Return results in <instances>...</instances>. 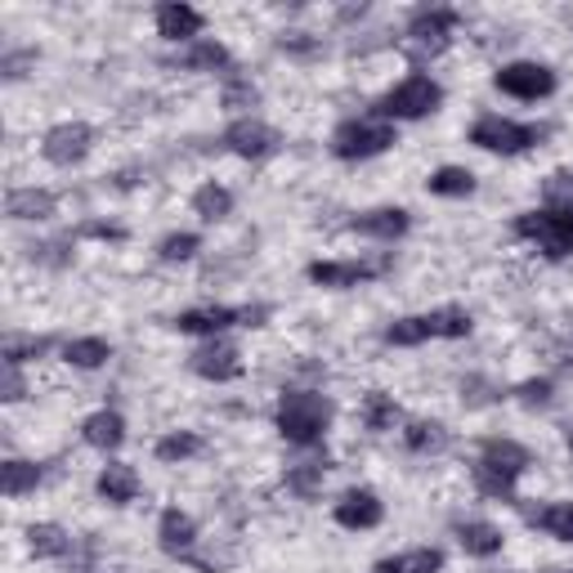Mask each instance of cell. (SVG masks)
<instances>
[{"mask_svg":"<svg viewBox=\"0 0 573 573\" xmlns=\"http://www.w3.org/2000/svg\"><path fill=\"white\" fill-rule=\"evenodd\" d=\"M533 466V453L516 439H484L479 457H475V488L484 498H502L511 502L516 498V484L520 475Z\"/></svg>","mask_w":573,"mask_h":573,"instance_id":"1","label":"cell"},{"mask_svg":"<svg viewBox=\"0 0 573 573\" xmlns=\"http://www.w3.org/2000/svg\"><path fill=\"white\" fill-rule=\"evenodd\" d=\"M274 422H278V435L287 444L314 448L327 435V426H332V399H322L314 390H283Z\"/></svg>","mask_w":573,"mask_h":573,"instance_id":"2","label":"cell"},{"mask_svg":"<svg viewBox=\"0 0 573 573\" xmlns=\"http://www.w3.org/2000/svg\"><path fill=\"white\" fill-rule=\"evenodd\" d=\"M470 314L457 305L431 309V314H413V318H394L385 327V346H422V341H461L470 337Z\"/></svg>","mask_w":573,"mask_h":573,"instance_id":"3","label":"cell"},{"mask_svg":"<svg viewBox=\"0 0 573 573\" xmlns=\"http://www.w3.org/2000/svg\"><path fill=\"white\" fill-rule=\"evenodd\" d=\"M516 233L538 242L551 261L573 256V206H542V211H524L516 220Z\"/></svg>","mask_w":573,"mask_h":573,"instance_id":"4","label":"cell"},{"mask_svg":"<svg viewBox=\"0 0 573 573\" xmlns=\"http://www.w3.org/2000/svg\"><path fill=\"white\" fill-rule=\"evenodd\" d=\"M453 28H457V10H444V6L417 10L413 23H407V32H403V54L417 59V63L439 59L448 50V41H453Z\"/></svg>","mask_w":573,"mask_h":573,"instance_id":"5","label":"cell"},{"mask_svg":"<svg viewBox=\"0 0 573 573\" xmlns=\"http://www.w3.org/2000/svg\"><path fill=\"white\" fill-rule=\"evenodd\" d=\"M439 104H444L439 81H431V76L413 72V76L399 81V86H394V91L376 104V113H381V117H390V121H417V117H431Z\"/></svg>","mask_w":573,"mask_h":573,"instance_id":"6","label":"cell"},{"mask_svg":"<svg viewBox=\"0 0 573 573\" xmlns=\"http://www.w3.org/2000/svg\"><path fill=\"white\" fill-rule=\"evenodd\" d=\"M399 139H394V126L390 121H368V117H350V121H341L337 130H332V152L341 157V161H368V157H376V152H385V148H394Z\"/></svg>","mask_w":573,"mask_h":573,"instance_id":"7","label":"cell"},{"mask_svg":"<svg viewBox=\"0 0 573 573\" xmlns=\"http://www.w3.org/2000/svg\"><path fill=\"white\" fill-rule=\"evenodd\" d=\"M538 139H542L538 126H524V121H511V117H498V113H488L470 126V144L484 148V152H507L511 157V152L533 148Z\"/></svg>","mask_w":573,"mask_h":573,"instance_id":"8","label":"cell"},{"mask_svg":"<svg viewBox=\"0 0 573 573\" xmlns=\"http://www.w3.org/2000/svg\"><path fill=\"white\" fill-rule=\"evenodd\" d=\"M494 86L511 99H547L555 91V72L547 63H533V59H520V63H507L498 76H494Z\"/></svg>","mask_w":573,"mask_h":573,"instance_id":"9","label":"cell"},{"mask_svg":"<svg viewBox=\"0 0 573 573\" xmlns=\"http://www.w3.org/2000/svg\"><path fill=\"white\" fill-rule=\"evenodd\" d=\"M265 318V309H233V305H202V309H184L180 318H176V327L180 332H189V337H220L224 327H233V322H247V327H256Z\"/></svg>","mask_w":573,"mask_h":573,"instance_id":"10","label":"cell"},{"mask_svg":"<svg viewBox=\"0 0 573 573\" xmlns=\"http://www.w3.org/2000/svg\"><path fill=\"white\" fill-rule=\"evenodd\" d=\"M385 269H390V256H372V261H318L305 274L318 287H359L368 278H381Z\"/></svg>","mask_w":573,"mask_h":573,"instance_id":"11","label":"cell"},{"mask_svg":"<svg viewBox=\"0 0 573 573\" xmlns=\"http://www.w3.org/2000/svg\"><path fill=\"white\" fill-rule=\"evenodd\" d=\"M91 148H95V130H91L86 121H63V126H54V130L45 135V144H41L45 161H54V167H72V161H81Z\"/></svg>","mask_w":573,"mask_h":573,"instance_id":"12","label":"cell"},{"mask_svg":"<svg viewBox=\"0 0 573 573\" xmlns=\"http://www.w3.org/2000/svg\"><path fill=\"white\" fill-rule=\"evenodd\" d=\"M224 144H229V152H237V157L261 161V157H274L283 139H278L274 126H265V121H256V117H242V121H233V126L224 130Z\"/></svg>","mask_w":573,"mask_h":573,"instance_id":"13","label":"cell"},{"mask_svg":"<svg viewBox=\"0 0 573 573\" xmlns=\"http://www.w3.org/2000/svg\"><path fill=\"white\" fill-rule=\"evenodd\" d=\"M385 516L381 498L372 494V488H350V494L337 502V524L341 529H376Z\"/></svg>","mask_w":573,"mask_h":573,"instance_id":"14","label":"cell"},{"mask_svg":"<svg viewBox=\"0 0 573 573\" xmlns=\"http://www.w3.org/2000/svg\"><path fill=\"white\" fill-rule=\"evenodd\" d=\"M157 542H161V551H167V555H193V547H198V524H193V516H184L180 507L161 511Z\"/></svg>","mask_w":573,"mask_h":573,"instance_id":"15","label":"cell"},{"mask_svg":"<svg viewBox=\"0 0 573 573\" xmlns=\"http://www.w3.org/2000/svg\"><path fill=\"white\" fill-rule=\"evenodd\" d=\"M407 211L403 206H376V211H363V215H354L350 220V229L354 233H363V237H376V242H394V237H403L407 233Z\"/></svg>","mask_w":573,"mask_h":573,"instance_id":"16","label":"cell"},{"mask_svg":"<svg viewBox=\"0 0 573 573\" xmlns=\"http://www.w3.org/2000/svg\"><path fill=\"white\" fill-rule=\"evenodd\" d=\"M193 372L206 381H233V376H242V354L229 341H211L193 354Z\"/></svg>","mask_w":573,"mask_h":573,"instance_id":"17","label":"cell"},{"mask_svg":"<svg viewBox=\"0 0 573 573\" xmlns=\"http://www.w3.org/2000/svg\"><path fill=\"white\" fill-rule=\"evenodd\" d=\"M157 32L167 41H184L193 45L202 32V14L193 6H157Z\"/></svg>","mask_w":573,"mask_h":573,"instance_id":"18","label":"cell"},{"mask_svg":"<svg viewBox=\"0 0 573 573\" xmlns=\"http://www.w3.org/2000/svg\"><path fill=\"white\" fill-rule=\"evenodd\" d=\"M95 488H99V498H104V502L126 507V502H135V494H139V475H135L130 466L113 461V466H104V470H99Z\"/></svg>","mask_w":573,"mask_h":573,"instance_id":"19","label":"cell"},{"mask_svg":"<svg viewBox=\"0 0 573 573\" xmlns=\"http://www.w3.org/2000/svg\"><path fill=\"white\" fill-rule=\"evenodd\" d=\"M457 542H461L466 555L488 560V555H498V551H502V529H498V524H488V520H466V524H457Z\"/></svg>","mask_w":573,"mask_h":573,"instance_id":"20","label":"cell"},{"mask_svg":"<svg viewBox=\"0 0 573 573\" xmlns=\"http://www.w3.org/2000/svg\"><path fill=\"white\" fill-rule=\"evenodd\" d=\"M59 206V198L50 189H14L6 198V215L10 220H50Z\"/></svg>","mask_w":573,"mask_h":573,"instance_id":"21","label":"cell"},{"mask_svg":"<svg viewBox=\"0 0 573 573\" xmlns=\"http://www.w3.org/2000/svg\"><path fill=\"white\" fill-rule=\"evenodd\" d=\"M524 520L542 533H551L555 542H573V502H547L538 511H524Z\"/></svg>","mask_w":573,"mask_h":573,"instance_id":"22","label":"cell"},{"mask_svg":"<svg viewBox=\"0 0 573 573\" xmlns=\"http://www.w3.org/2000/svg\"><path fill=\"white\" fill-rule=\"evenodd\" d=\"M81 435H86V444L91 448H104V453H113V448H121L126 444V422L117 417V413H95V417H86V426H81Z\"/></svg>","mask_w":573,"mask_h":573,"instance_id":"23","label":"cell"},{"mask_svg":"<svg viewBox=\"0 0 573 573\" xmlns=\"http://www.w3.org/2000/svg\"><path fill=\"white\" fill-rule=\"evenodd\" d=\"M444 569V551L439 547H417V551H403L376 564V573H439Z\"/></svg>","mask_w":573,"mask_h":573,"instance_id":"24","label":"cell"},{"mask_svg":"<svg viewBox=\"0 0 573 573\" xmlns=\"http://www.w3.org/2000/svg\"><path fill=\"white\" fill-rule=\"evenodd\" d=\"M36 484H41V466L36 461L10 457L6 466H0V488H6V498H23V494H32Z\"/></svg>","mask_w":573,"mask_h":573,"instance_id":"25","label":"cell"},{"mask_svg":"<svg viewBox=\"0 0 573 573\" xmlns=\"http://www.w3.org/2000/svg\"><path fill=\"white\" fill-rule=\"evenodd\" d=\"M176 63L189 72H215V67H229V50L220 41H193L189 50H180Z\"/></svg>","mask_w":573,"mask_h":573,"instance_id":"26","label":"cell"},{"mask_svg":"<svg viewBox=\"0 0 573 573\" xmlns=\"http://www.w3.org/2000/svg\"><path fill=\"white\" fill-rule=\"evenodd\" d=\"M63 359H67L72 368H104V363L113 359V346L99 341V337H81V341H67V346H63Z\"/></svg>","mask_w":573,"mask_h":573,"instance_id":"27","label":"cell"},{"mask_svg":"<svg viewBox=\"0 0 573 573\" xmlns=\"http://www.w3.org/2000/svg\"><path fill=\"white\" fill-rule=\"evenodd\" d=\"M426 189H431L435 198H470V193H475V176L461 171V167H439V171L426 180Z\"/></svg>","mask_w":573,"mask_h":573,"instance_id":"28","label":"cell"},{"mask_svg":"<svg viewBox=\"0 0 573 573\" xmlns=\"http://www.w3.org/2000/svg\"><path fill=\"white\" fill-rule=\"evenodd\" d=\"M363 426L368 431H394V422H399V403L390 399V394H381V390H372L368 399H363Z\"/></svg>","mask_w":573,"mask_h":573,"instance_id":"29","label":"cell"},{"mask_svg":"<svg viewBox=\"0 0 573 573\" xmlns=\"http://www.w3.org/2000/svg\"><path fill=\"white\" fill-rule=\"evenodd\" d=\"M193 211H198L206 224H215V220H224V215L233 211V193H229L224 184H202V189L193 193Z\"/></svg>","mask_w":573,"mask_h":573,"instance_id":"30","label":"cell"},{"mask_svg":"<svg viewBox=\"0 0 573 573\" xmlns=\"http://www.w3.org/2000/svg\"><path fill=\"white\" fill-rule=\"evenodd\" d=\"M28 547H32L36 555L54 560V555H67V551H72V538H67L59 524H32V529H28Z\"/></svg>","mask_w":573,"mask_h":573,"instance_id":"31","label":"cell"},{"mask_svg":"<svg viewBox=\"0 0 573 573\" xmlns=\"http://www.w3.org/2000/svg\"><path fill=\"white\" fill-rule=\"evenodd\" d=\"M403 444L413 448V453H439V448L448 444V431H444L439 422H407Z\"/></svg>","mask_w":573,"mask_h":573,"instance_id":"32","label":"cell"},{"mask_svg":"<svg viewBox=\"0 0 573 573\" xmlns=\"http://www.w3.org/2000/svg\"><path fill=\"white\" fill-rule=\"evenodd\" d=\"M202 453V439L193 431H176L167 439H157V457L161 461H184V457H198Z\"/></svg>","mask_w":573,"mask_h":573,"instance_id":"33","label":"cell"},{"mask_svg":"<svg viewBox=\"0 0 573 573\" xmlns=\"http://www.w3.org/2000/svg\"><path fill=\"white\" fill-rule=\"evenodd\" d=\"M202 252V237L198 233H171V237H161V247H157V256L161 261H193Z\"/></svg>","mask_w":573,"mask_h":573,"instance_id":"34","label":"cell"},{"mask_svg":"<svg viewBox=\"0 0 573 573\" xmlns=\"http://www.w3.org/2000/svg\"><path fill=\"white\" fill-rule=\"evenodd\" d=\"M287 488H291V494H300V498H314L318 488H322V461H300V466H291V470H287Z\"/></svg>","mask_w":573,"mask_h":573,"instance_id":"35","label":"cell"},{"mask_svg":"<svg viewBox=\"0 0 573 573\" xmlns=\"http://www.w3.org/2000/svg\"><path fill=\"white\" fill-rule=\"evenodd\" d=\"M50 346H54L50 337H10V341H6V363H14V368H19V363H28V359L45 354Z\"/></svg>","mask_w":573,"mask_h":573,"instance_id":"36","label":"cell"},{"mask_svg":"<svg viewBox=\"0 0 573 573\" xmlns=\"http://www.w3.org/2000/svg\"><path fill=\"white\" fill-rule=\"evenodd\" d=\"M516 399H520L524 407H551L555 385H551V381H524V385L516 390Z\"/></svg>","mask_w":573,"mask_h":573,"instance_id":"37","label":"cell"},{"mask_svg":"<svg viewBox=\"0 0 573 573\" xmlns=\"http://www.w3.org/2000/svg\"><path fill=\"white\" fill-rule=\"evenodd\" d=\"M256 86L252 81H229L224 86V108H256Z\"/></svg>","mask_w":573,"mask_h":573,"instance_id":"38","label":"cell"},{"mask_svg":"<svg viewBox=\"0 0 573 573\" xmlns=\"http://www.w3.org/2000/svg\"><path fill=\"white\" fill-rule=\"evenodd\" d=\"M23 394H28V385H23L19 368H14V363H6V381H0V399H6V403H19Z\"/></svg>","mask_w":573,"mask_h":573,"instance_id":"39","label":"cell"},{"mask_svg":"<svg viewBox=\"0 0 573 573\" xmlns=\"http://www.w3.org/2000/svg\"><path fill=\"white\" fill-rule=\"evenodd\" d=\"M81 233H86V237H108V242H121V237H126V229H117V224H86Z\"/></svg>","mask_w":573,"mask_h":573,"instance_id":"40","label":"cell"},{"mask_svg":"<svg viewBox=\"0 0 573 573\" xmlns=\"http://www.w3.org/2000/svg\"><path fill=\"white\" fill-rule=\"evenodd\" d=\"M564 444H569V453H573V422H569V431H564Z\"/></svg>","mask_w":573,"mask_h":573,"instance_id":"41","label":"cell"},{"mask_svg":"<svg viewBox=\"0 0 573 573\" xmlns=\"http://www.w3.org/2000/svg\"><path fill=\"white\" fill-rule=\"evenodd\" d=\"M569 573H573V569H569Z\"/></svg>","mask_w":573,"mask_h":573,"instance_id":"42","label":"cell"}]
</instances>
